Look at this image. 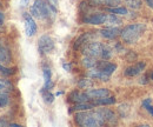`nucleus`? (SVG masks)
I'll list each match as a JSON object with an SVG mask.
<instances>
[{"instance_id":"nucleus-5","label":"nucleus","mask_w":153,"mask_h":127,"mask_svg":"<svg viewBox=\"0 0 153 127\" xmlns=\"http://www.w3.org/2000/svg\"><path fill=\"white\" fill-rule=\"evenodd\" d=\"M39 51L40 53H51L54 50V41L50 36H41L38 41Z\"/></svg>"},{"instance_id":"nucleus-34","label":"nucleus","mask_w":153,"mask_h":127,"mask_svg":"<svg viewBox=\"0 0 153 127\" xmlns=\"http://www.w3.org/2000/svg\"><path fill=\"white\" fill-rule=\"evenodd\" d=\"M147 79H149V76H147V75H144V76H141V78H140L139 82H140V84H143V85H145V84H147V82H149V80H147Z\"/></svg>"},{"instance_id":"nucleus-9","label":"nucleus","mask_w":153,"mask_h":127,"mask_svg":"<svg viewBox=\"0 0 153 127\" xmlns=\"http://www.w3.org/2000/svg\"><path fill=\"white\" fill-rule=\"evenodd\" d=\"M86 75L91 79H99L101 81H108L110 75H107L106 73H104L101 70H99L98 67H93V68H88V71L86 73Z\"/></svg>"},{"instance_id":"nucleus-16","label":"nucleus","mask_w":153,"mask_h":127,"mask_svg":"<svg viewBox=\"0 0 153 127\" xmlns=\"http://www.w3.org/2000/svg\"><path fill=\"white\" fill-rule=\"evenodd\" d=\"M90 99H99L110 95V91L107 88H96V90H88L86 92Z\"/></svg>"},{"instance_id":"nucleus-32","label":"nucleus","mask_w":153,"mask_h":127,"mask_svg":"<svg viewBox=\"0 0 153 127\" xmlns=\"http://www.w3.org/2000/svg\"><path fill=\"white\" fill-rule=\"evenodd\" d=\"M62 67H64V70L67 71V72H71V71H72V65H71V64L64 62V64H62Z\"/></svg>"},{"instance_id":"nucleus-3","label":"nucleus","mask_w":153,"mask_h":127,"mask_svg":"<svg viewBox=\"0 0 153 127\" xmlns=\"http://www.w3.org/2000/svg\"><path fill=\"white\" fill-rule=\"evenodd\" d=\"M145 30H146V26L144 24L127 25L120 31V36L123 41L126 44H135L139 40V38L143 36Z\"/></svg>"},{"instance_id":"nucleus-7","label":"nucleus","mask_w":153,"mask_h":127,"mask_svg":"<svg viewBox=\"0 0 153 127\" xmlns=\"http://www.w3.org/2000/svg\"><path fill=\"white\" fill-rule=\"evenodd\" d=\"M25 16V31L27 36H33L37 33V24L34 21V19L32 16H30L28 13H24Z\"/></svg>"},{"instance_id":"nucleus-20","label":"nucleus","mask_w":153,"mask_h":127,"mask_svg":"<svg viewBox=\"0 0 153 127\" xmlns=\"http://www.w3.org/2000/svg\"><path fill=\"white\" fill-rule=\"evenodd\" d=\"M81 64H82V66H85V67L88 70V68H93V67H97V64H98V61H97L96 58H92V56L85 55V58L81 60Z\"/></svg>"},{"instance_id":"nucleus-37","label":"nucleus","mask_w":153,"mask_h":127,"mask_svg":"<svg viewBox=\"0 0 153 127\" xmlns=\"http://www.w3.org/2000/svg\"><path fill=\"white\" fill-rule=\"evenodd\" d=\"M146 1V4L149 5V7H151L153 10V0H145Z\"/></svg>"},{"instance_id":"nucleus-36","label":"nucleus","mask_w":153,"mask_h":127,"mask_svg":"<svg viewBox=\"0 0 153 127\" xmlns=\"http://www.w3.org/2000/svg\"><path fill=\"white\" fill-rule=\"evenodd\" d=\"M4 20H5V16H4V13L0 12V25L4 24Z\"/></svg>"},{"instance_id":"nucleus-18","label":"nucleus","mask_w":153,"mask_h":127,"mask_svg":"<svg viewBox=\"0 0 153 127\" xmlns=\"http://www.w3.org/2000/svg\"><path fill=\"white\" fill-rule=\"evenodd\" d=\"M42 73H44V81H45L44 88L45 90H51L54 86V84L52 82V72L48 67H44Z\"/></svg>"},{"instance_id":"nucleus-19","label":"nucleus","mask_w":153,"mask_h":127,"mask_svg":"<svg viewBox=\"0 0 153 127\" xmlns=\"http://www.w3.org/2000/svg\"><path fill=\"white\" fill-rule=\"evenodd\" d=\"M90 2L94 6L104 5V6H107V7H117L121 2V0H90Z\"/></svg>"},{"instance_id":"nucleus-33","label":"nucleus","mask_w":153,"mask_h":127,"mask_svg":"<svg viewBox=\"0 0 153 127\" xmlns=\"http://www.w3.org/2000/svg\"><path fill=\"white\" fill-rule=\"evenodd\" d=\"M47 2L53 7V8H58V0H47Z\"/></svg>"},{"instance_id":"nucleus-1","label":"nucleus","mask_w":153,"mask_h":127,"mask_svg":"<svg viewBox=\"0 0 153 127\" xmlns=\"http://www.w3.org/2000/svg\"><path fill=\"white\" fill-rule=\"evenodd\" d=\"M74 120L76 125L82 127H99L106 124L98 109L97 111H91V109L78 111V113H76L74 115Z\"/></svg>"},{"instance_id":"nucleus-11","label":"nucleus","mask_w":153,"mask_h":127,"mask_svg":"<svg viewBox=\"0 0 153 127\" xmlns=\"http://www.w3.org/2000/svg\"><path fill=\"white\" fill-rule=\"evenodd\" d=\"M94 38V34H93V32H86V33H84V34H81V36H79L78 39L76 40V42H74V50H79V48H81L84 45H86L87 42H90V41H92V39Z\"/></svg>"},{"instance_id":"nucleus-14","label":"nucleus","mask_w":153,"mask_h":127,"mask_svg":"<svg viewBox=\"0 0 153 127\" xmlns=\"http://www.w3.org/2000/svg\"><path fill=\"white\" fill-rule=\"evenodd\" d=\"M100 36L106 38V39H114L118 36H120V30L118 27H107V28H102L100 30Z\"/></svg>"},{"instance_id":"nucleus-12","label":"nucleus","mask_w":153,"mask_h":127,"mask_svg":"<svg viewBox=\"0 0 153 127\" xmlns=\"http://www.w3.org/2000/svg\"><path fill=\"white\" fill-rule=\"evenodd\" d=\"M68 99H70L71 101L76 102V104L87 102V101H90V100H91V99L88 98V95L86 94V92H85V93H82V92H79V91L71 92V93H70V95H68Z\"/></svg>"},{"instance_id":"nucleus-27","label":"nucleus","mask_w":153,"mask_h":127,"mask_svg":"<svg viewBox=\"0 0 153 127\" xmlns=\"http://www.w3.org/2000/svg\"><path fill=\"white\" fill-rule=\"evenodd\" d=\"M8 102H10L8 93L5 91H0V107H5V106H7Z\"/></svg>"},{"instance_id":"nucleus-31","label":"nucleus","mask_w":153,"mask_h":127,"mask_svg":"<svg viewBox=\"0 0 153 127\" xmlns=\"http://www.w3.org/2000/svg\"><path fill=\"white\" fill-rule=\"evenodd\" d=\"M0 72L2 73L5 76H10V75H13L16 71H14L13 68H7V67H5V66H1V68H0Z\"/></svg>"},{"instance_id":"nucleus-25","label":"nucleus","mask_w":153,"mask_h":127,"mask_svg":"<svg viewBox=\"0 0 153 127\" xmlns=\"http://www.w3.org/2000/svg\"><path fill=\"white\" fill-rule=\"evenodd\" d=\"M125 2L132 10H139L143 6V0H125Z\"/></svg>"},{"instance_id":"nucleus-28","label":"nucleus","mask_w":153,"mask_h":127,"mask_svg":"<svg viewBox=\"0 0 153 127\" xmlns=\"http://www.w3.org/2000/svg\"><path fill=\"white\" fill-rule=\"evenodd\" d=\"M108 11L113 14H119V16H125L127 14V8L126 7H110Z\"/></svg>"},{"instance_id":"nucleus-26","label":"nucleus","mask_w":153,"mask_h":127,"mask_svg":"<svg viewBox=\"0 0 153 127\" xmlns=\"http://www.w3.org/2000/svg\"><path fill=\"white\" fill-rule=\"evenodd\" d=\"M41 93H42V98H44L45 102H47V104L53 102V100H54V95L50 92V90H45V88H42V90H41Z\"/></svg>"},{"instance_id":"nucleus-24","label":"nucleus","mask_w":153,"mask_h":127,"mask_svg":"<svg viewBox=\"0 0 153 127\" xmlns=\"http://www.w3.org/2000/svg\"><path fill=\"white\" fill-rule=\"evenodd\" d=\"M12 90H13V85L11 84V81L0 78V91L10 92L12 91Z\"/></svg>"},{"instance_id":"nucleus-13","label":"nucleus","mask_w":153,"mask_h":127,"mask_svg":"<svg viewBox=\"0 0 153 127\" xmlns=\"http://www.w3.org/2000/svg\"><path fill=\"white\" fill-rule=\"evenodd\" d=\"M97 67L99 70H101L104 73H106L107 75H112L114 71L117 70V65L115 64H112V62H108V61H98L97 64Z\"/></svg>"},{"instance_id":"nucleus-10","label":"nucleus","mask_w":153,"mask_h":127,"mask_svg":"<svg viewBox=\"0 0 153 127\" xmlns=\"http://www.w3.org/2000/svg\"><path fill=\"white\" fill-rule=\"evenodd\" d=\"M145 67H146V64L143 62V61H140V62H137L133 66L127 67V68L125 70L124 74H125L126 76H130V78H131V76H135V75H138L139 73L143 72V71L145 70Z\"/></svg>"},{"instance_id":"nucleus-4","label":"nucleus","mask_w":153,"mask_h":127,"mask_svg":"<svg viewBox=\"0 0 153 127\" xmlns=\"http://www.w3.org/2000/svg\"><path fill=\"white\" fill-rule=\"evenodd\" d=\"M102 48H104L102 44H100L98 41H90L81 47V51L85 55H88V56L97 59V58H101Z\"/></svg>"},{"instance_id":"nucleus-29","label":"nucleus","mask_w":153,"mask_h":127,"mask_svg":"<svg viewBox=\"0 0 153 127\" xmlns=\"http://www.w3.org/2000/svg\"><path fill=\"white\" fill-rule=\"evenodd\" d=\"M111 56H112V48H111L110 46H105V45H104L102 53H101V59H104V60H108Z\"/></svg>"},{"instance_id":"nucleus-35","label":"nucleus","mask_w":153,"mask_h":127,"mask_svg":"<svg viewBox=\"0 0 153 127\" xmlns=\"http://www.w3.org/2000/svg\"><path fill=\"white\" fill-rule=\"evenodd\" d=\"M0 126H10V123H7L4 118L0 119Z\"/></svg>"},{"instance_id":"nucleus-6","label":"nucleus","mask_w":153,"mask_h":127,"mask_svg":"<svg viewBox=\"0 0 153 127\" xmlns=\"http://www.w3.org/2000/svg\"><path fill=\"white\" fill-rule=\"evenodd\" d=\"M106 20V14L105 13H94V14H87L86 17L82 18V21L85 24L90 25H104Z\"/></svg>"},{"instance_id":"nucleus-23","label":"nucleus","mask_w":153,"mask_h":127,"mask_svg":"<svg viewBox=\"0 0 153 127\" xmlns=\"http://www.w3.org/2000/svg\"><path fill=\"white\" fill-rule=\"evenodd\" d=\"M78 86L80 88H85V90H88L93 86V81L91 78H85V79H80L79 82H78Z\"/></svg>"},{"instance_id":"nucleus-2","label":"nucleus","mask_w":153,"mask_h":127,"mask_svg":"<svg viewBox=\"0 0 153 127\" xmlns=\"http://www.w3.org/2000/svg\"><path fill=\"white\" fill-rule=\"evenodd\" d=\"M31 16L37 19H51L54 18V14L57 12L56 8H53L47 1L44 0H34L33 5L30 8Z\"/></svg>"},{"instance_id":"nucleus-38","label":"nucleus","mask_w":153,"mask_h":127,"mask_svg":"<svg viewBox=\"0 0 153 127\" xmlns=\"http://www.w3.org/2000/svg\"><path fill=\"white\" fill-rule=\"evenodd\" d=\"M20 4H21V6H22V7H25V6H27L28 0H21V2H20Z\"/></svg>"},{"instance_id":"nucleus-21","label":"nucleus","mask_w":153,"mask_h":127,"mask_svg":"<svg viewBox=\"0 0 153 127\" xmlns=\"http://www.w3.org/2000/svg\"><path fill=\"white\" fill-rule=\"evenodd\" d=\"M121 24V20L117 18L114 14H106V20L104 25H107L108 27H113V26H118Z\"/></svg>"},{"instance_id":"nucleus-30","label":"nucleus","mask_w":153,"mask_h":127,"mask_svg":"<svg viewBox=\"0 0 153 127\" xmlns=\"http://www.w3.org/2000/svg\"><path fill=\"white\" fill-rule=\"evenodd\" d=\"M151 102H152V100H151L150 98H147V99H145V100L143 101V106L147 109L149 113L153 117V106L151 105Z\"/></svg>"},{"instance_id":"nucleus-40","label":"nucleus","mask_w":153,"mask_h":127,"mask_svg":"<svg viewBox=\"0 0 153 127\" xmlns=\"http://www.w3.org/2000/svg\"><path fill=\"white\" fill-rule=\"evenodd\" d=\"M1 66H2V65H0V68H1Z\"/></svg>"},{"instance_id":"nucleus-17","label":"nucleus","mask_w":153,"mask_h":127,"mask_svg":"<svg viewBox=\"0 0 153 127\" xmlns=\"http://www.w3.org/2000/svg\"><path fill=\"white\" fill-rule=\"evenodd\" d=\"M92 104L94 106H105V105H113L115 104V98L114 97H104V98H99V99H91Z\"/></svg>"},{"instance_id":"nucleus-39","label":"nucleus","mask_w":153,"mask_h":127,"mask_svg":"<svg viewBox=\"0 0 153 127\" xmlns=\"http://www.w3.org/2000/svg\"><path fill=\"white\" fill-rule=\"evenodd\" d=\"M151 78H152V79H153V73H152V74H151Z\"/></svg>"},{"instance_id":"nucleus-8","label":"nucleus","mask_w":153,"mask_h":127,"mask_svg":"<svg viewBox=\"0 0 153 127\" xmlns=\"http://www.w3.org/2000/svg\"><path fill=\"white\" fill-rule=\"evenodd\" d=\"M0 62L4 65H8L12 62V54L11 51L8 48V46L6 44H4V41H0Z\"/></svg>"},{"instance_id":"nucleus-22","label":"nucleus","mask_w":153,"mask_h":127,"mask_svg":"<svg viewBox=\"0 0 153 127\" xmlns=\"http://www.w3.org/2000/svg\"><path fill=\"white\" fill-rule=\"evenodd\" d=\"M94 107V105L91 102V104H87V102H80V104H76L71 111H88V109H92ZM70 111V112H71Z\"/></svg>"},{"instance_id":"nucleus-15","label":"nucleus","mask_w":153,"mask_h":127,"mask_svg":"<svg viewBox=\"0 0 153 127\" xmlns=\"http://www.w3.org/2000/svg\"><path fill=\"white\" fill-rule=\"evenodd\" d=\"M98 111L102 115L105 123H110V124H115L117 123V118L118 117H117V114H115L113 111H111V109L108 108H100L98 109Z\"/></svg>"}]
</instances>
